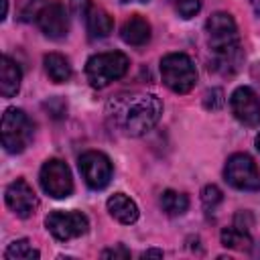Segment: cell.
<instances>
[{"instance_id": "1", "label": "cell", "mask_w": 260, "mask_h": 260, "mask_svg": "<svg viewBox=\"0 0 260 260\" xmlns=\"http://www.w3.org/2000/svg\"><path fill=\"white\" fill-rule=\"evenodd\" d=\"M108 116L128 136H142L162 116V102L154 93L118 95L108 104Z\"/></svg>"}, {"instance_id": "2", "label": "cell", "mask_w": 260, "mask_h": 260, "mask_svg": "<svg viewBox=\"0 0 260 260\" xmlns=\"http://www.w3.org/2000/svg\"><path fill=\"white\" fill-rule=\"evenodd\" d=\"M205 30L209 51L213 55V63L209 67L221 75H234L244 61L236 20L228 12H213L205 22Z\"/></svg>"}, {"instance_id": "3", "label": "cell", "mask_w": 260, "mask_h": 260, "mask_svg": "<svg viewBox=\"0 0 260 260\" xmlns=\"http://www.w3.org/2000/svg\"><path fill=\"white\" fill-rule=\"evenodd\" d=\"M128 57L120 51H110V53H98L87 59L85 63V75L91 87L102 89L110 85L112 81L120 79L128 71Z\"/></svg>"}, {"instance_id": "4", "label": "cell", "mask_w": 260, "mask_h": 260, "mask_svg": "<svg viewBox=\"0 0 260 260\" xmlns=\"http://www.w3.org/2000/svg\"><path fill=\"white\" fill-rule=\"evenodd\" d=\"M165 85L175 93H189L197 83V69L185 53H169L160 59Z\"/></svg>"}, {"instance_id": "5", "label": "cell", "mask_w": 260, "mask_h": 260, "mask_svg": "<svg viewBox=\"0 0 260 260\" xmlns=\"http://www.w3.org/2000/svg\"><path fill=\"white\" fill-rule=\"evenodd\" d=\"M32 140V122L18 108H8L2 114V146L10 154L22 152Z\"/></svg>"}, {"instance_id": "6", "label": "cell", "mask_w": 260, "mask_h": 260, "mask_svg": "<svg viewBox=\"0 0 260 260\" xmlns=\"http://www.w3.org/2000/svg\"><path fill=\"white\" fill-rule=\"evenodd\" d=\"M223 177L232 187L240 191H260V171L252 156L246 152H236L228 158Z\"/></svg>"}, {"instance_id": "7", "label": "cell", "mask_w": 260, "mask_h": 260, "mask_svg": "<svg viewBox=\"0 0 260 260\" xmlns=\"http://www.w3.org/2000/svg\"><path fill=\"white\" fill-rule=\"evenodd\" d=\"M43 191L53 199H65L73 193V179L69 167L59 158H49L39 175Z\"/></svg>"}, {"instance_id": "8", "label": "cell", "mask_w": 260, "mask_h": 260, "mask_svg": "<svg viewBox=\"0 0 260 260\" xmlns=\"http://www.w3.org/2000/svg\"><path fill=\"white\" fill-rule=\"evenodd\" d=\"M79 173L85 181V185L93 191H100L110 185L112 181V162L110 158L100 150H87L77 160Z\"/></svg>"}, {"instance_id": "9", "label": "cell", "mask_w": 260, "mask_h": 260, "mask_svg": "<svg viewBox=\"0 0 260 260\" xmlns=\"http://www.w3.org/2000/svg\"><path fill=\"white\" fill-rule=\"evenodd\" d=\"M45 225L53 234V238H57L59 242H67L83 236L89 228V219L81 211H53L47 215Z\"/></svg>"}, {"instance_id": "10", "label": "cell", "mask_w": 260, "mask_h": 260, "mask_svg": "<svg viewBox=\"0 0 260 260\" xmlns=\"http://www.w3.org/2000/svg\"><path fill=\"white\" fill-rule=\"evenodd\" d=\"M230 108L236 120L242 122L244 126H250V128L260 126V98L252 87L248 85L238 87L230 98Z\"/></svg>"}, {"instance_id": "11", "label": "cell", "mask_w": 260, "mask_h": 260, "mask_svg": "<svg viewBox=\"0 0 260 260\" xmlns=\"http://www.w3.org/2000/svg\"><path fill=\"white\" fill-rule=\"evenodd\" d=\"M4 197H6V205H8L18 217H22V219L30 217V215L37 211V207H39V199H37L32 187H30L24 179L12 181V183L6 187Z\"/></svg>"}, {"instance_id": "12", "label": "cell", "mask_w": 260, "mask_h": 260, "mask_svg": "<svg viewBox=\"0 0 260 260\" xmlns=\"http://www.w3.org/2000/svg\"><path fill=\"white\" fill-rule=\"evenodd\" d=\"M37 22H39L43 35L49 39H55V41L63 39L69 30V16L61 2H47L43 12L39 14Z\"/></svg>"}, {"instance_id": "13", "label": "cell", "mask_w": 260, "mask_h": 260, "mask_svg": "<svg viewBox=\"0 0 260 260\" xmlns=\"http://www.w3.org/2000/svg\"><path fill=\"white\" fill-rule=\"evenodd\" d=\"M120 37H122V41H124L126 45L142 47V45H146V43L150 41V24H148L146 18L134 14V16H130V18L122 24Z\"/></svg>"}, {"instance_id": "14", "label": "cell", "mask_w": 260, "mask_h": 260, "mask_svg": "<svg viewBox=\"0 0 260 260\" xmlns=\"http://www.w3.org/2000/svg\"><path fill=\"white\" fill-rule=\"evenodd\" d=\"M20 81H22L20 67L8 55H4L0 61V93L4 98L16 95L20 89Z\"/></svg>"}, {"instance_id": "15", "label": "cell", "mask_w": 260, "mask_h": 260, "mask_svg": "<svg viewBox=\"0 0 260 260\" xmlns=\"http://www.w3.org/2000/svg\"><path fill=\"white\" fill-rule=\"evenodd\" d=\"M108 211H110V215L114 219H118L120 223H126V225L134 223L138 219V207H136V203L128 195H124V193H114L108 199Z\"/></svg>"}, {"instance_id": "16", "label": "cell", "mask_w": 260, "mask_h": 260, "mask_svg": "<svg viewBox=\"0 0 260 260\" xmlns=\"http://www.w3.org/2000/svg\"><path fill=\"white\" fill-rule=\"evenodd\" d=\"M83 20H85V28L89 32V39H104L114 28L112 16L104 8H100V6H91Z\"/></svg>"}, {"instance_id": "17", "label": "cell", "mask_w": 260, "mask_h": 260, "mask_svg": "<svg viewBox=\"0 0 260 260\" xmlns=\"http://www.w3.org/2000/svg\"><path fill=\"white\" fill-rule=\"evenodd\" d=\"M45 71L51 77V81H55V83H65L71 77V65L59 53L45 55Z\"/></svg>"}, {"instance_id": "18", "label": "cell", "mask_w": 260, "mask_h": 260, "mask_svg": "<svg viewBox=\"0 0 260 260\" xmlns=\"http://www.w3.org/2000/svg\"><path fill=\"white\" fill-rule=\"evenodd\" d=\"M160 207L167 215L175 217V215H183L189 207V197L185 193H179V191H173V189H167L162 195H160Z\"/></svg>"}, {"instance_id": "19", "label": "cell", "mask_w": 260, "mask_h": 260, "mask_svg": "<svg viewBox=\"0 0 260 260\" xmlns=\"http://www.w3.org/2000/svg\"><path fill=\"white\" fill-rule=\"evenodd\" d=\"M221 244L225 248H232V250H250L252 248V238L248 234V230H242L238 225H232V228H223L221 230Z\"/></svg>"}, {"instance_id": "20", "label": "cell", "mask_w": 260, "mask_h": 260, "mask_svg": "<svg viewBox=\"0 0 260 260\" xmlns=\"http://www.w3.org/2000/svg\"><path fill=\"white\" fill-rule=\"evenodd\" d=\"M39 256H41L39 250H35L32 244H30L26 238L14 240V242L6 248V252H4V258H6V260H37Z\"/></svg>"}, {"instance_id": "21", "label": "cell", "mask_w": 260, "mask_h": 260, "mask_svg": "<svg viewBox=\"0 0 260 260\" xmlns=\"http://www.w3.org/2000/svg\"><path fill=\"white\" fill-rule=\"evenodd\" d=\"M47 6V0H18L16 6V16L22 22H32L39 18L43 8Z\"/></svg>"}, {"instance_id": "22", "label": "cell", "mask_w": 260, "mask_h": 260, "mask_svg": "<svg viewBox=\"0 0 260 260\" xmlns=\"http://www.w3.org/2000/svg\"><path fill=\"white\" fill-rule=\"evenodd\" d=\"M223 201V193L215 185H205L201 191V203L207 211H215V207Z\"/></svg>"}, {"instance_id": "23", "label": "cell", "mask_w": 260, "mask_h": 260, "mask_svg": "<svg viewBox=\"0 0 260 260\" xmlns=\"http://www.w3.org/2000/svg\"><path fill=\"white\" fill-rule=\"evenodd\" d=\"M171 4L181 18H191L201 10V0H171Z\"/></svg>"}, {"instance_id": "24", "label": "cell", "mask_w": 260, "mask_h": 260, "mask_svg": "<svg viewBox=\"0 0 260 260\" xmlns=\"http://www.w3.org/2000/svg\"><path fill=\"white\" fill-rule=\"evenodd\" d=\"M223 104H225V100H223V91H221L219 87H211V89H207V91H205L203 106H205L207 110L217 112V110H221V108H223Z\"/></svg>"}, {"instance_id": "25", "label": "cell", "mask_w": 260, "mask_h": 260, "mask_svg": "<svg viewBox=\"0 0 260 260\" xmlns=\"http://www.w3.org/2000/svg\"><path fill=\"white\" fill-rule=\"evenodd\" d=\"M91 6H93L91 0H71V10L77 18H85V14L89 12Z\"/></svg>"}, {"instance_id": "26", "label": "cell", "mask_w": 260, "mask_h": 260, "mask_svg": "<svg viewBox=\"0 0 260 260\" xmlns=\"http://www.w3.org/2000/svg\"><path fill=\"white\" fill-rule=\"evenodd\" d=\"M102 258H130V252H128L124 246H118V248L104 250V252H102Z\"/></svg>"}, {"instance_id": "27", "label": "cell", "mask_w": 260, "mask_h": 260, "mask_svg": "<svg viewBox=\"0 0 260 260\" xmlns=\"http://www.w3.org/2000/svg\"><path fill=\"white\" fill-rule=\"evenodd\" d=\"M148 256H154V258H162V250H146L142 254V258H148Z\"/></svg>"}, {"instance_id": "28", "label": "cell", "mask_w": 260, "mask_h": 260, "mask_svg": "<svg viewBox=\"0 0 260 260\" xmlns=\"http://www.w3.org/2000/svg\"><path fill=\"white\" fill-rule=\"evenodd\" d=\"M252 75H254V79L260 83V61H258V63L252 67Z\"/></svg>"}, {"instance_id": "29", "label": "cell", "mask_w": 260, "mask_h": 260, "mask_svg": "<svg viewBox=\"0 0 260 260\" xmlns=\"http://www.w3.org/2000/svg\"><path fill=\"white\" fill-rule=\"evenodd\" d=\"M252 2V8H254V12L260 16V0H250Z\"/></svg>"}, {"instance_id": "30", "label": "cell", "mask_w": 260, "mask_h": 260, "mask_svg": "<svg viewBox=\"0 0 260 260\" xmlns=\"http://www.w3.org/2000/svg\"><path fill=\"white\" fill-rule=\"evenodd\" d=\"M256 148H258V150H260V134H258V136H256Z\"/></svg>"}, {"instance_id": "31", "label": "cell", "mask_w": 260, "mask_h": 260, "mask_svg": "<svg viewBox=\"0 0 260 260\" xmlns=\"http://www.w3.org/2000/svg\"><path fill=\"white\" fill-rule=\"evenodd\" d=\"M122 2H148V0H122Z\"/></svg>"}]
</instances>
